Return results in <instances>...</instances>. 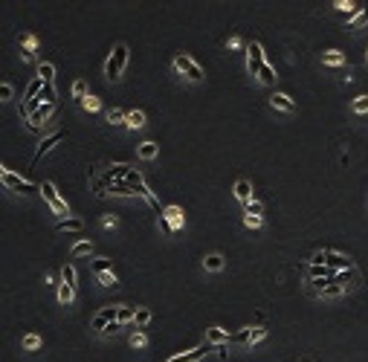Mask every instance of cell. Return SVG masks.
Here are the masks:
<instances>
[{
  "instance_id": "obj_1",
  "label": "cell",
  "mask_w": 368,
  "mask_h": 362,
  "mask_svg": "<svg viewBox=\"0 0 368 362\" xmlns=\"http://www.w3.org/2000/svg\"><path fill=\"white\" fill-rule=\"evenodd\" d=\"M125 64H128V46L125 44H116V46H113V53H110V58H108V64H105V75H108L110 82L119 79L122 70H125Z\"/></svg>"
},
{
  "instance_id": "obj_2",
  "label": "cell",
  "mask_w": 368,
  "mask_h": 362,
  "mask_svg": "<svg viewBox=\"0 0 368 362\" xmlns=\"http://www.w3.org/2000/svg\"><path fill=\"white\" fill-rule=\"evenodd\" d=\"M0 180L6 183V189L12 191H20V194H32V191H41V186H32L29 180H23V177H18L15 171H9V168H3L0 165Z\"/></svg>"
},
{
  "instance_id": "obj_3",
  "label": "cell",
  "mask_w": 368,
  "mask_h": 362,
  "mask_svg": "<svg viewBox=\"0 0 368 362\" xmlns=\"http://www.w3.org/2000/svg\"><path fill=\"white\" fill-rule=\"evenodd\" d=\"M174 70L183 72L189 82H200V79H203V70H200V64H194L186 53H177V55H174Z\"/></svg>"
},
{
  "instance_id": "obj_4",
  "label": "cell",
  "mask_w": 368,
  "mask_h": 362,
  "mask_svg": "<svg viewBox=\"0 0 368 362\" xmlns=\"http://www.w3.org/2000/svg\"><path fill=\"white\" fill-rule=\"evenodd\" d=\"M264 64H267L264 61V49H261L258 41H252V44L247 46V72H250V75H258Z\"/></svg>"
},
{
  "instance_id": "obj_5",
  "label": "cell",
  "mask_w": 368,
  "mask_h": 362,
  "mask_svg": "<svg viewBox=\"0 0 368 362\" xmlns=\"http://www.w3.org/2000/svg\"><path fill=\"white\" fill-rule=\"evenodd\" d=\"M116 316H119V307H102L99 313L93 316L90 327H93V330H108V327L116 322Z\"/></svg>"
},
{
  "instance_id": "obj_6",
  "label": "cell",
  "mask_w": 368,
  "mask_h": 362,
  "mask_svg": "<svg viewBox=\"0 0 368 362\" xmlns=\"http://www.w3.org/2000/svg\"><path fill=\"white\" fill-rule=\"evenodd\" d=\"M41 194H44V200L50 203V206H53L55 215H67V203L58 197V191H55L53 183H44V186H41Z\"/></svg>"
},
{
  "instance_id": "obj_7",
  "label": "cell",
  "mask_w": 368,
  "mask_h": 362,
  "mask_svg": "<svg viewBox=\"0 0 368 362\" xmlns=\"http://www.w3.org/2000/svg\"><path fill=\"white\" fill-rule=\"evenodd\" d=\"M325 267H331L333 272H342V270H351V267H354V261H351L348 255H342V252L325 249Z\"/></svg>"
},
{
  "instance_id": "obj_8",
  "label": "cell",
  "mask_w": 368,
  "mask_h": 362,
  "mask_svg": "<svg viewBox=\"0 0 368 362\" xmlns=\"http://www.w3.org/2000/svg\"><path fill=\"white\" fill-rule=\"evenodd\" d=\"M206 353H212V342H203L198 348H191L189 353H180V356H171L168 362H200Z\"/></svg>"
},
{
  "instance_id": "obj_9",
  "label": "cell",
  "mask_w": 368,
  "mask_h": 362,
  "mask_svg": "<svg viewBox=\"0 0 368 362\" xmlns=\"http://www.w3.org/2000/svg\"><path fill=\"white\" fill-rule=\"evenodd\" d=\"M333 284H339V287H357L359 284V272H357V267H351V270H342V272H333Z\"/></svg>"
},
{
  "instance_id": "obj_10",
  "label": "cell",
  "mask_w": 368,
  "mask_h": 362,
  "mask_svg": "<svg viewBox=\"0 0 368 362\" xmlns=\"http://www.w3.org/2000/svg\"><path fill=\"white\" fill-rule=\"evenodd\" d=\"M35 46H38V38L32 32H23L20 35V55H23V61H32L35 58Z\"/></svg>"
},
{
  "instance_id": "obj_11",
  "label": "cell",
  "mask_w": 368,
  "mask_h": 362,
  "mask_svg": "<svg viewBox=\"0 0 368 362\" xmlns=\"http://www.w3.org/2000/svg\"><path fill=\"white\" fill-rule=\"evenodd\" d=\"M61 139H64V134H61V131H58V134H53V136H46L44 142L38 145V151H35V157H32V163H38V160H41L44 154H50V151H53V148H55L58 142H61Z\"/></svg>"
},
{
  "instance_id": "obj_12",
  "label": "cell",
  "mask_w": 368,
  "mask_h": 362,
  "mask_svg": "<svg viewBox=\"0 0 368 362\" xmlns=\"http://www.w3.org/2000/svg\"><path fill=\"white\" fill-rule=\"evenodd\" d=\"M269 105L276 110H284V113H293V110H296V105H293V99H290L287 93H273V96H269Z\"/></svg>"
},
{
  "instance_id": "obj_13",
  "label": "cell",
  "mask_w": 368,
  "mask_h": 362,
  "mask_svg": "<svg viewBox=\"0 0 368 362\" xmlns=\"http://www.w3.org/2000/svg\"><path fill=\"white\" fill-rule=\"evenodd\" d=\"M162 215L168 217V223L174 226V232L183 229V223H186V215H183V209H180V206H165V209H162Z\"/></svg>"
},
{
  "instance_id": "obj_14",
  "label": "cell",
  "mask_w": 368,
  "mask_h": 362,
  "mask_svg": "<svg viewBox=\"0 0 368 362\" xmlns=\"http://www.w3.org/2000/svg\"><path fill=\"white\" fill-rule=\"evenodd\" d=\"M206 342H212V345L232 342V333H229V330H220V327H209L206 330Z\"/></svg>"
},
{
  "instance_id": "obj_15",
  "label": "cell",
  "mask_w": 368,
  "mask_h": 362,
  "mask_svg": "<svg viewBox=\"0 0 368 362\" xmlns=\"http://www.w3.org/2000/svg\"><path fill=\"white\" fill-rule=\"evenodd\" d=\"M58 229H61V232H81V229H84V220H81V217H61V220H58Z\"/></svg>"
},
{
  "instance_id": "obj_16",
  "label": "cell",
  "mask_w": 368,
  "mask_h": 362,
  "mask_svg": "<svg viewBox=\"0 0 368 362\" xmlns=\"http://www.w3.org/2000/svg\"><path fill=\"white\" fill-rule=\"evenodd\" d=\"M235 197L241 200V203H250V200H252V186H250V180H238V183H235Z\"/></svg>"
},
{
  "instance_id": "obj_17",
  "label": "cell",
  "mask_w": 368,
  "mask_h": 362,
  "mask_svg": "<svg viewBox=\"0 0 368 362\" xmlns=\"http://www.w3.org/2000/svg\"><path fill=\"white\" fill-rule=\"evenodd\" d=\"M38 79L44 84H53V79H55V67L50 61H41L38 64Z\"/></svg>"
},
{
  "instance_id": "obj_18",
  "label": "cell",
  "mask_w": 368,
  "mask_h": 362,
  "mask_svg": "<svg viewBox=\"0 0 368 362\" xmlns=\"http://www.w3.org/2000/svg\"><path fill=\"white\" fill-rule=\"evenodd\" d=\"M105 194H119V197H128V194H134V189H131L125 180H119V183H110L108 189H105Z\"/></svg>"
},
{
  "instance_id": "obj_19",
  "label": "cell",
  "mask_w": 368,
  "mask_h": 362,
  "mask_svg": "<svg viewBox=\"0 0 368 362\" xmlns=\"http://www.w3.org/2000/svg\"><path fill=\"white\" fill-rule=\"evenodd\" d=\"M203 267H206L209 272H217V270H224V255H217V252L206 255V258H203Z\"/></svg>"
},
{
  "instance_id": "obj_20",
  "label": "cell",
  "mask_w": 368,
  "mask_h": 362,
  "mask_svg": "<svg viewBox=\"0 0 368 362\" xmlns=\"http://www.w3.org/2000/svg\"><path fill=\"white\" fill-rule=\"evenodd\" d=\"M125 125L131 127V131H139V127L145 125V113H142V110H131L128 119H125Z\"/></svg>"
},
{
  "instance_id": "obj_21",
  "label": "cell",
  "mask_w": 368,
  "mask_h": 362,
  "mask_svg": "<svg viewBox=\"0 0 368 362\" xmlns=\"http://www.w3.org/2000/svg\"><path fill=\"white\" fill-rule=\"evenodd\" d=\"M345 293V287H339V284H333V281H328L325 284L322 293H316V296H322V299H336V296H342Z\"/></svg>"
},
{
  "instance_id": "obj_22",
  "label": "cell",
  "mask_w": 368,
  "mask_h": 362,
  "mask_svg": "<svg viewBox=\"0 0 368 362\" xmlns=\"http://www.w3.org/2000/svg\"><path fill=\"white\" fill-rule=\"evenodd\" d=\"M72 299H76V287H70V284H58V301H61V304H70Z\"/></svg>"
},
{
  "instance_id": "obj_23",
  "label": "cell",
  "mask_w": 368,
  "mask_h": 362,
  "mask_svg": "<svg viewBox=\"0 0 368 362\" xmlns=\"http://www.w3.org/2000/svg\"><path fill=\"white\" fill-rule=\"evenodd\" d=\"M322 61L336 67V64H345V55H342L339 49H328V53H322Z\"/></svg>"
},
{
  "instance_id": "obj_24",
  "label": "cell",
  "mask_w": 368,
  "mask_h": 362,
  "mask_svg": "<svg viewBox=\"0 0 368 362\" xmlns=\"http://www.w3.org/2000/svg\"><path fill=\"white\" fill-rule=\"evenodd\" d=\"M90 252H93V244H90V241H79V244H72V249H70L72 258H81V255H90Z\"/></svg>"
},
{
  "instance_id": "obj_25",
  "label": "cell",
  "mask_w": 368,
  "mask_h": 362,
  "mask_svg": "<svg viewBox=\"0 0 368 362\" xmlns=\"http://www.w3.org/2000/svg\"><path fill=\"white\" fill-rule=\"evenodd\" d=\"M90 267H93L96 275H102V272H113V261H108V258H96Z\"/></svg>"
},
{
  "instance_id": "obj_26",
  "label": "cell",
  "mask_w": 368,
  "mask_h": 362,
  "mask_svg": "<svg viewBox=\"0 0 368 362\" xmlns=\"http://www.w3.org/2000/svg\"><path fill=\"white\" fill-rule=\"evenodd\" d=\"M136 154L142 157V160H154V157H157V142H142Z\"/></svg>"
},
{
  "instance_id": "obj_27",
  "label": "cell",
  "mask_w": 368,
  "mask_h": 362,
  "mask_svg": "<svg viewBox=\"0 0 368 362\" xmlns=\"http://www.w3.org/2000/svg\"><path fill=\"white\" fill-rule=\"evenodd\" d=\"M258 82H264V84H276V70H273L269 64H264V67H261V72H258Z\"/></svg>"
},
{
  "instance_id": "obj_28",
  "label": "cell",
  "mask_w": 368,
  "mask_h": 362,
  "mask_svg": "<svg viewBox=\"0 0 368 362\" xmlns=\"http://www.w3.org/2000/svg\"><path fill=\"white\" fill-rule=\"evenodd\" d=\"M134 322H136V327H145L148 322H151V310H148V307H136Z\"/></svg>"
},
{
  "instance_id": "obj_29",
  "label": "cell",
  "mask_w": 368,
  "mask_h": 362,
  "mask_svg": "<svg viewBox=\"0 0 368 362\" xmlns=\"http://www.w3.org/2000/svg\"><path fill=\"white\" fill-rule=\"evenodd\" d=\"M134 316H136V307H119L116 322L119 325H128V322H134Z\"/></svg>"
},
{
  "instance_id": "obj_30",
  "label": "cell",
  "mask_w": 368,
  "mask_h": 362,
  "mask_svg": "<svg viewBox=\"0 0 368 362\" xmlns=\"http://www.w3.org/2000/svg\"><path fill=\"white\" fill-rule=\"evenodd\" d=\"M72 96H76L79 101H84V99L90 96V93H87V84H84V79H79V82L72 84Z\"/></svg>"
},
{
  "instance_id": "obj_31",
  "label": "cell",
  "mask_w": 368,
  "mask_h": 362,
  "mask_svg": "<svg viewBox=\"0 0 368 362\" xmlns=\"http://www.w3.org/2000/svg\"><path fill=\"white\" fill-rule=\"evenodd\" d=\"M61 278H64V284H70V287H76V267H72V264H64Z\"/></svg>"
},
{
  "instance_id": "obj_32",
  "label": "cell",
  "mask_w": 368,
  "mask_h": 362,
  "mask_svg": "<svg viewBox=\"0 0 368 362\" xmlns=\"http://www.w3.org/2000/svg\"><path fill=\"white\" fill-rule=\"evenodd\" d=\"M23 348H27V351H38V348H41V336H38V333H27V336H23Z\"/></svg>"
},
{
  "instance_id": "obj_33",
  "label": "cell",
  "mask_w": 368,
  "mask_h": 362,
  "mask_svg": "<svg viewBox=\"0 0 368 362\" xmlns=\"http://www.w3.org/2000/svg\"><path fill=\"white\" fill-rule=\"evenodd\" d=\"M368 23V9H362V12H357V18L348 23V29H359V27H365Z\"/></svg>"
},
{
  "instance_id": "obj_34",
  "label": "cell",
  "mask_w": 368,
  "mask_h": 362,
  "mask_svg": "<svg viewBox=\"0 0 368 362\" xmlns=\"http://www.w3.org/2000/svg\"><path fill=\"white\" fill-rule=\"evenodd\" d=\"M243 209H247V215H258V217H261V212H264V203H261V200H250V203H243Z\"/></svg>"
},
{
  "instance_id": "obj_35",
  "label": "cell",
  "mask_w": 368,
  "mask_h": 362,
  "mask_svg": "<svg viewBox=\"0 0 368 362\" xmlns=\"http://www.w3.org/2000/svg\"><path fill=\"white\" fill-rule=\"evenodd\" d=\"M125 119H128V113H125V110H119V108H113V110L108 113V122H110V125H119V122H125Z\"/></svg>"
},
{
  "instance_id": "obj_36",
  "label": "cell",
  "mask_w": 368,
  "mask_h": 362,
  "mask_svg": "<svg viewBox=\"0 0 368 362\" xmlns=\"http://www.w3.org/2000/svg\"><path fill=\"white\" fill-rule=\"evenodd\" d=\"M81 108H84V110H90V113H96V110L102 108V101L96 99V96H87V99L81 101Z\"/></svg>"
},
{
  "instance_id": "obj_37",
  "label": "cell",
  "mask_w": 368,
  "mask_h": 362,
  "mask_svg": "<svg viewBox=\"0 0 368 362\" xmlns=\"http://www.w3.org/2000/svg\"><path fill=\"white\" fill-rule=\"evenodd\" d=\"M264 336H267V327H252V330H250V345L261 342Z\"/></svg>"
},
{
  "instance_id": "obj_38",
  "label": "cell",
  "mask_w": 368,
  "mask_h": 362,
  "mask_svg": "<svg viewBox=\"0 0 368 362\" xmlns=\"http://www.w3.org/2000/svg\"><path fill=\"white\" fill-rule=\"evenodd\" d=\"M333 9H339V12H357L359 6H357V3H348V0H336V3H333Z\"/></svg>"
},
{
  "instance_id": "obj_39",
  "label": "cell",
  "mask_w": 368,
  "mask_h": 362,
  "mask_svg": "<svg viewBox=\"0 0 368 362\" xmlns=\"http://www.w3.org/2000/svg\"><path fill=\"white\" fill-rule=\"evenodd\" d=\"M354 110L357 113H368V96H357L354 99Z\"/></svg>"
},
{
  "instance_id": "obj_40",
  "label": "cell",
  "mask_w": 368,
  "mask_h": 362,
  "mask_svg": "<svg viewBox=\"0 0 368 362\" xmlns=\"http://www.w3.org/2000/svg\"><path fill=\"white\" fill-rule=\"evenodd\" d=\"M15 96V87L12 84H0V101H9Z\"/></svg>"
},
{
  "instance_id": "obj_41",
  "label": "cell",
  "mask_w": 368,
  "mask_h": 362,
  "mask_svg": "<svg viewBox=\"0 0 368 362\" xmlns=\"http://www.w3.org/2000/svg\"><path fill=\"white\" fill-rule=\"evenodd\" d=\"M99 284H105V287H116V275H113V272H102Z\"/></svg>"
},
{
  "instance_id": "obj_42",
  "label": "cell",
  "mask_w": 368,
  "mask_h": 362,
  "mask_svg": "<svg viewBox=\"0 0 368 362\" xmlns=\"http://www.w3.org/2000/svg\"><path fill=\"white\" fill-rule=\"evenodd\" d=\"M145 342H148V339H145V333H142V330H136V333H131V345H134V348H142Z\"/></svg>"
},
{
  "instance_id": "obj_43",
  "label": "cell",
  "mask_w": 368,
  "mask_h": 362,
  "mask_svg": "<svg viewBox=\"0 0 368 362\" xmlns=\"http://www.w3.org/2000/svg\"><path fill=\"white\" fill-rule=\"evenodd\" d=\"M243 223H247L250 229H258L261 226V217L258 215H243Z\"/></svg>"
},
{
  "instance_id": "obj_44",
  "label": "cell",
  "mask_w": 368,
  "mask_h": 362,
  "mask_svg": "<svg viewBox=\"0 0 368 362\" xmlns=\"http://www.w3.org/2000/svg\"><path fill=\"white\" fill-rule=\"evenodd\" d=\"M116 223H119L116 215H105V217H102V226H105V229H113Z\"/></svg>"
},
{
  "instance_id": "obj_45",
  "label": "cell",
  "mask_w": 368,
  "mask_h": 362,
  "mask_svg": "<svg viewBox=\"0 0 368 362\" xmlns=\"http://www.w3.org/2000/svg\"><path fill=\"white\" fill-rule=\"evenodd\" d=\"M232 342H247L250 345V330H238V333H232Z\"/></svg>"
},
{
  "instance_id": "obj_46",
  "label": "cell",
  "mask_w": 368,
  "mask_h": 362,
  "mask_svg": "<svg viewBox=\"0 0 368 362\" xmlns=\"http://www.w3.org/2000/svg\"><path fill=\"white\" fill-rule=\"evenodd\" d=\"M160 226H162V232H165V235H171V232H174V226L168 223V217H165V215H160Z\"/></svg>"
}]
</instances>
